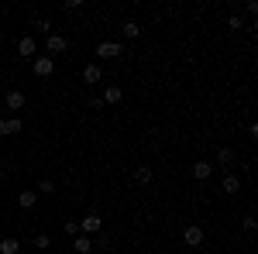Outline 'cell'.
Here are the masks:
<instances>
[{
	"mask_svg": "<svg viewBox=\"0 0 258 254\" xmlns=\"http://www.w3.org/2000/svg\"><path fill=\"white\" fill-rule=\"evenodd\" d=\"M120 31H124L127 38H138V35H141V28L135 24V21H124V24H120Z\"/></svg>",
	"mask_w": 258,
	"mask_h": 254,
	"instance_id": "cell-17",
	"label": "cell"
},
{
	"mask_svg": "<svg viewBox=\"0 0 258 254\" xmlns=\"http://www.w3.org/2000/svg\"><path fill=\"white\" fill-rule=\"evenodd\" d=\"M0 182H4V176H0Z\"/></svg>",
	"mask_w": 258,
	"mask_h": 254,
	"instance_id": "cell-26",
	"label": "cell"
},
{
	"mask_svg": "<svg viewBox=\"0 0 258 254\" xmlns=\"http://www.w3.org/2000/svg\"><path fill=\"white\" fill-rule=\"evenodd\" d=\"M35 247H52V237H48V234H38V237H35Z\"/></svg>",
	"mask_w": 258,
	"mask_h": 254,
	"instance_id": "cell-21",
	"label": "cell"
},
{
	"mask_svg": "<svg viewBox=\"0 0 258 254\" xmlns=\"http://www.w3.org/2000/svg\"><path fill=\"white\" fill-rule=\"evenodd\" d=\"M66 45H69L66 35H55V31H52V35L45 38V52H48V59H52V55H62V52H66Z\"/></svg>",
	"mask_w": 258,
	"mask_h": 254,
	"instance_id": "cell-3",
	"label": "cell"
},
{
	"mask_svg": "<svg viewBox=\"0 0 258 254\" xmlns=\"http://www.w3.org/2000/svg\"><path fill=\"white\" fill-rule=\"evenodd\" d=\"M4 103H7V110H21V107H24V93H21V90H11V93L4 97Z\"/></svg>",
	"mask_w": 258,
	"mask_h": 254,
	"instance_id": "cell-8",
	"label": "cell"
},
{
	"mask_svg": "<svg viewBox=\"0 0 258 254\" xmlns=\"http://www.w3.org/2000/svg\"><path fill=\"white\" fill-rule=\"evenodd\" d=\"M35 203H38V193H31V189H28V193H18V206L21 210H35Z\"/></svg>",
	"mask_w": 258,
	"mask_h": 254,
	"instance_id": "cell-10",
	"label": "cell"
},
{
	"mask_svg": "<svg viewBox=\"0 0 258 254\" xmlns=\"http://www.w3.org/2000/svg\"><path fill=\"white\" fill-rule=\"evenodd\" d=\"M18 240H14V237H4V240H0V254H18Z\"/></svg>",
	"mask_w": 258,
	"mask_h": 254,
	"instance_id": "cell-16",
	"label": "cell"
},
{
	"mask_svg": "<svg viewBox=\"0 0 258 254\" xmlns=\"http://www.w3.org/2000/svg\"><path fill=\"white\" fill-rule=\"evenodd\" d=\"M7 134H21V117L0 120V137H7Z\"/></svg>",
	"mask_w": 258,
	"mask_h": 254,
	"instance_id": "cell-7",
	"label": "cell"
},
{
	"mask_svg": "<svg viewBox=\"0 0 258 254\" xmlns=\"http://www.w3.org/2000/svg\"><path fill=\"white\" fill-rule=\"evenodd\" d=\"M120 97H124V93H120V86H107L100 103H120Z\"/></svg>",
	"mask_w": 258,
	"mask_h": 254,
	"instance_id": "cell-13",
	"label": "cell"
},
{
	"mask_svg": "<svg viewBox=\"0 0 258 254\" xmlns=\"http://www.w3.org/2000/svg\"><path fill=\"white\" fill-rule=\"evenodd\" d=\"M52 72H55V59H48V55H38V59H35V76H38V79H48Z\"/></svg>",
	"mask_w": 258,
	"mask_h": 254,
	"instance_id": "cell-4",
	"label": "cell"
},
{
	"mask_svg": "<svg viewBox=\"0 0 258 254\" xmlns=\"http://www.w3.org/2000/svg\"><path fill=\"white\" fill-rule=\"evenodd\" d=\"M62 11H69V14H73V11H80V0H66V4H62Z\"/></svg>",
	"mask_w": 258,
	"mask_h": 254,
	"instance_id": "cell-25",
	"label": "cell"
},
{
	"mask_svg": "<svg viewBox=\"0 0 258 254\" xmlns=\"http://www.w3.org/2000/svg\"><path fill=\"white\" fill-rule=\"evenodd\" d=\"M38 193H55V182H52V179H41Z\"/></svg>",
	"mask_w": 258,
	"mask_h": 254,
	"instance_id": "cell-22",
	"label": "cell"
},
{
	"mask_svg": "<svg viewBox=\"0 0 258 254\" xmlns=\"http://www.w3.org/2000/svg\"><path fill=\"white\" fill-rule=\"evenodd\" d=\"M203 227H197V223H189V227H182V244H186V247H200V244H203Z\"/></svg>",
	"mask_w": 258,
	"mask_h": 254,
	"instance_id": "cell-2",
	"label": "cell"
},
{
	"mask_svg": "<svg viewBox=\"0 0 258 254\" xmlns=\"http://www.w3.org/2000/svg\"><path fill=\"white\" fill-rule=\"evenodd\" d=\"M244 230H248V234H255V230H258V220H255V216H244Z\"/></svg>",
	"mask_w": 258,
	"mask_h": 254,
	"instance_id": "cell-23",
	"label": "cell"
},
{
	"mask_svg": "<svg viewBox=\"0 0 258 254\" xmlns=\"http://www.w3.org/2000/svg\"><path fill=\"white\" fill-rule=\"evenodd\" d=\"M217 165L231 168V165H234V151H231V148H220V151H217Z\"/></svg>",
	"mask_w": 258,
	"mask_h": 254,
	"instance_id": "cell-15",
	"label": "cell"
},
{
	"mask_svg": "<svg viewBox=\"0 0 258 254\" xmlns=\"http://www.w3.org/2000/svg\"><path fill=\"white\" fill-rule=\"evenodd\" d=\"M210 172H214V165H210V161H193V179L203 182V179H210Z\"/></svg>",
	"mask_w": 258,
	"mask_h": 254,
	"instance_id": "cell-9",
	"label": "cell"
},
{
	"mask_svg": "<svg viewBox=\"0 0 258 254\" xmlns=\"http://www.w3.org/2000/svg\"><path fill=\"white\" fill-rule=\"evenodd\" d=\"M100 227H103L100 213H86V216L80 220V234H86V237H97V234H100Z\"/></svg>",
	"mask_w": 258,
	"mask_h": 254,
	"instance_id": "cell-1",
	"label": "cell"
},
{
	"mask_svg": "<svg viewBox=\"0 0 258 254\" xmlns=\"http://www.w3.org/2000/svg\"><path fill=\"white\" fill-rule=\"evenodd\" d=\"M62 230H66L69 237H80V220H66V223H62Z\"/></svg>",
	"mask_w": 258,
	"mask_h": 254,
	"instance_id": "cell-19",
	"label": "cell"
},
{
	"mask_svg": "<svg viewBox=\"0 0 258 254\" xmlns=\"http://www.w3.org/2000/svg\"><path fill=\"white\" fill-rule=\"evenodd\" d=\"M97 55H100V59H117V55H120V45H117V41H100V45H97Z\"/></svg>",
	"mask_w": 258,
	"mask_h": 254,
	"instance_id": "cell-5",
	"label": "cell"
},
{
	"mask_svg": "<svg viewBox=\"0 0 258 254\" xmlns=\"http://www.w3.org/2000/svg\"><path fill=\"white\" fill-rule=\"evenodd\" d=\"M73 247H76V254H90L93 251V240H90V237H73Z\"/></svg>",
	"mask_w": 258,
	"mask_h": 254,
	"instance_id": "cell-11",
	"label": "cell"
},
{
	"mask_svg": "<svg viewBox=\"0 0 258 254\" xmlns=\"http://www.w3.org/2000/svg\"><path fill=\"white\" fill-rule=\"evenodd\" d=\"M18 52L24 55V59H28V55H35V38H28V35L18 38Z\"/></svg>",
	"mask_w": 258,
	"mask_h": 254,
	"instance_id": "cell-12",
	"label": "cell"
},
{
	"mask_svg": "<svg viewBox=\"0 0 258 254\" xmlns=\"http://www.w3.org/2000/svg\"><path fill=\"white\" fill-rule=\"evenodd\" d=\"M100 79H103V72H100V65H97V62H90V65L83 69V82H90V86H97Z\"/></svg>",
	"mask_w": 258,
	"mask_h": 254,
	"instance_id": "cell-6",
	"label": "cell"
},
{
	"mask_svg": "<svg viewBox=\"0 0 258 254\" xmlns=\"http://www.w3.org/2000/svg\"><path fill=\"white\" fill-rule=\"evenodd\" d=\"M227 24H231V31H241V28H244V21H241V18H238V14H234V18L227 21Z\"/></svg>",
	"mask_w": 258,
	"mask_h": 254,
	"instance_id": "cell-24",
	"label": "cell"
},
{
	"mask_svg": "<svg viewBox=\"0 0 258 254\" xmlns=\"http://www.w3.org/2000/svg\"><path fill=\"white\" fill-rule=\"evenodd\" d=\"M135 182H138V186H148V182H152V168H148V165H138V168H135Z\"/></svg>",
	"mask_w": 258,
	"mask_h": 254,
	"instance_id": "cell-14",
	"label": "cell"
},
{
	"mask_svg": "<svg viewBox=\"0 0 258 254\" xmlns=\"http://www.w3.org/2000/svg\"><path fill=\"white\" fill-rule=\"evenodd\" d=\"M35 28H38V31L45 35V38L52 35V21H48V18H45V21H35Z\"/></svg>",
	"mask_w": 258,
	"mask_h": 254,
	"instance_id": "cell-20",
	"label": "cell"
},
{
	"mask_svg": "<svg viewBox=\"0 0 258 254\" xmlns=\"http://www.w3.org/2000/svg\"><path fill=\"white\" fill-rule=\"evenodd\" d=\"M238 189H241V179L238 176H227V179H224V193H238Z\"/></svg>",
	"mask_w": 258,
	"mask_h": 254,
	"instance_id": "cell-18",
	"label": "cell"
}]
</instances>
